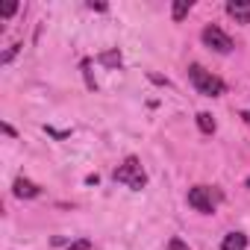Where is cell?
I'll return each mask as SVG.
<instances>
[{
  "label": "cell",
  "mask_w": 250,
  "mask_h": 250,
  "mask_svg": "<svg viewBox=\"0 0 250 250\" xmlns=\"http://www.w3.org/2000/svg\"><path fill=\"white\" fill-rule=\"evenodd\" d=\"M115 183H124V186H130V188H145L147 186V174H145V168H142V162L139 159H127L118 171H115Z\"/></svg>",
  "instance_id": "6da1fadb"
},
{
  "label": "cell",
  "mask_w": 250,
  "mask_h": 250,
  "mask_svg": "<svg viewBox=\"0 0 250 250\" xmlns=\"http://www.w3.org/2000/svg\"><path fill=\"white\" fill-rule=\"evenodd\" d=\"M188 80H191V85H194L200 94H206V97L224 94V83H221L218 77H212L209 71H203L200 65H191V68H188Z\"/></svg>",
  "instance_id": "7a4b0ae2"
},
{
  "label": "cell",
  "mask_w": 250,
  "mask_h": 250,
  "mask_svg": "<svg viewBox=\"0 0 250 250\" xmlns=\"http://www.w3.org/2000/svg\"><path fill=\"white\" fill-rule=\"evenodd\" d=\"M188 206H194V209L203 212V215H212V212H215L212 188H206V186H194V188H188Z\"/></svg>",
  "instance_id": "3957f363"
},
{
  "label": "cell",
  "mask_w": 250,
  "mask_h": 250,
  "mask_svg": "<svg viewBox=\"0 0 250 250\" xmlns=\"http://www.w3.org/2000/svg\"><path fill=\"white\" fill-rule=\"evenodd\" d=\"M203 42H206V47H212V50H218V53H229L232 50V39L221 30V27H206L203 30Z\"/></svg>",
  "instance_id": "277c9868"
},
{
  "label": "cell",
  "mask_w": 250,
  "mask_h": 250,
  "mask_svg": "<svg viewBox=\"0 0 250 250\" xmlns=\"http://www.w3.org/2000/svg\"><path fill=\"white\" fill-rule=\"evenodd\" d=\"M227 12L235 18V24H247L250 21V0H229Z\"/></svg>",
  "instance_id": "5b68a950"
},
{
  "label": "cell",
  "mask_w": 250,
  "mask_h": 250,
  "mask_svg": "<svg viewBox=\"0 0 250 250\" xmlns=\"http://www.w3.org/2000/svg\"><path fill=\"white\" fill-rule=\"evenodd\" d=\"M244 247H247V235L244 232H229L221 241V250H244Z\"/></svg>",
  "instance_id": "8992f818"
},
{
  "label": "cell",
  "mask_w": 250,
  "mask_h": 250,
  "mask_svg": "<svg viewBox=\"0 0 250 250\" xmlns=\"http://www.w3.org/2000/svg\"><path fill=\"white\" fill-rule=\"evenodd\" d=\"M15 194H18V197H36V194H39V186L30 183V180H24V177H18V180H15Z\"/></svg>",
  "instance_id": "52a82bcc"
},
{
  "label": "cell",
  "mask_w": 250,
  "mask_h": 250,
  "mask_svg": "<svg viewBox=\"0 0 250 250\" xmlns=\"http://www.w3.org/2000/svg\"><path fill=\"white\" fill-rule=\"evenodd\" d=\"M188 9H191V3H188V0H177V3H174V9H171L174 21H183V18L188 15Z\"/></svg>",
  "instance_id": "ba28073f"
},
{
  "label": "cell",
  "mask_w": 250,
  "mask_h": 250,
  "mask_svg": "<svg viewBox=\"0 0 250 250\" xmlns=\"http://www.w3.org/2000/svg\"><path fill=\"white\" fill-rule=\"evenodd\" d=\"M197 127H200L203 133H215V121H212L209 112H200V115H197Z\"/></svg>",
  "instance_id": "9c48e42d"
},
{
  "label": "cell",
  "mask_w": 250,
  "mask_h": 250,
  "mask_svg": "<svg viewBox=\"0 0 250 250\" xmlns=\"http://www.w3.org/2000/svg\"><path fill=\"white\" fill-rule=\"evenodd\" d=\"M100 62H103V65H121V53H118V50H109V53L100 56Z\"/></svg>",
  "instance_id": "30bf717a"
},
{
  "label": "cell",
  "mask_w": 250,
  "mask_h": 250,
  "mask_svg": "<svg viewBox=\"0 0 250 250\" xmlns=\"http://www.w3.org/2000/svg\"><path fill=\"white\" fill-rule=\"evenodd\" d=\"M68 250H91V241H88V238H80V241H74Z\"/></svg>",
  "instance_id": "8fae6325"
},
{
  "label": "cell",
  "mask_w": 250,
  "mask_h": 250,
  "mask_svg": "<svg viewBox=\"0 0 250 250\" xmlns=\"http://www.w3.org/2000/svg\"><path fill=\"white\" fill-rule=\"evenodd\" d=\"M15 12H18V3H15V0H12V3H6V6H3V18H12Z\"/></svg>",
  "instance_id": "7c38bea8"
},
{
  "label": "cell",
  "mask_w": 250,
  "mask_h": 250,
  "mask_svg": "<svg viewBox=\"0 0 250 250\" xmlns=\"http://www.w3.org/2000/svg\"><path fill=\"white\" fill-rule=\"evenodd\" d=\"M168 250H188V244H183L180 238H171L168 241Z\"/></svg>",
  "instance_id": "4fadbf2b"
},
{
  "label": "cell",
  "mask_w": 250,
  "mask_h": 250,
  "mask_svg": "<svg viewBox=\"0 0 250 250\" xmlns=\"http://www.w3.org/2000/svg\"><path fill=\"white\" fill-rule=\"evenodd\" d=\"M15 53H18V44H15V47H9V50H6V53H3V62H9V59H12V56H15Z\"/></svg>",
  "instance_id": "5bb4252c"
},
{
  "label": "cell",
  "mask_w": 250,
  "mask_h": 250,
  "mask_svg": "<svg viewBox=\"0 0 250 250\" xmlns=\"http://www.w3.org/2000/svg\"><path fill=\"white\" fill-rule=\"evenodd\" d=\"M247 188H250V177H247Z\"/></svg>",
  "instance_id": "9a60e30c"
},
{
  "label": "cell",
  "mask_w": 250,
  "mask_h": 250,
  "mask_svg": "<svg viewBox=\"0 0 250 250\" xmlns=\"http://www.w3.org/2000/svg\"><path fill=\"white\" fill-rule=\"evenodd\" d=\"M244 118H247V121H250V115H247V112H244Z\"/></svg>",
  "instance_id": "2e32d148"
}]
</instances>
